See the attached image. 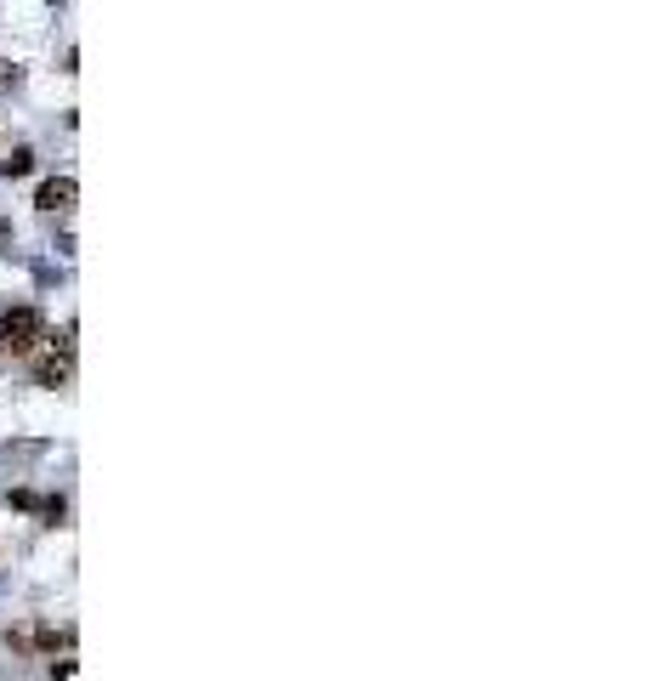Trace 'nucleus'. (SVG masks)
<instances>
[{"label":"nucleus","mask_w":647,"mask_h":681,"mask_svg":"<svg viewBox=\"0 0 647 681\" xmlns=\"http://www.w3.org/2000/svg\"><path fill=\"white\" fill-rule=\"evenodd\" d=\"M40 335H46V318L35 313V307H12V313L0 318V347H6V358H23V352L40 347Z\"/></svg>","instance_id":"1"},{"label":"nucleus","mask_w":647,"mask_h":681,"mask_svg":"<svg viewBox=\"0 0 647 681\" xmlns=\"http://www.w3.org/2000/svg\"><path fill=\"white\" fill-rule=\"evenodd\" d=\"M74 199H80V182H74V176H46V182H40V193H35V205L40 210H74Z\"/></svg>","instance_id":"2"},{"label":"nucleus","mask_w":647,"mask_h":681,"mask_svg":"<svg viewBox=\"0 0 647 681\" xmlns=\"http://www.w3.org/2000/svg\"><path fill=\"white\" fill-rule=\"evenodd\" d=\"M29 375H35V386H63V381L74 375V358H63V352H46V358H40Z\"/></svg>","instance_id":"3"},{"label":"nucleus","mask_w":647,"mask_h":681,"mask_svg":"<svg viewBox=\"0 0 647 681\" xmlns=\"http://www.w3.org/2000/svg\"><path fill=\"white\" fill-rule=\"evenodd\" d=\"M35 171V148H12V159H0V176L6 182H18V176Z\"/></svg>","instance_id":"4"},{"label":"nucleus","mask_w":647,"mask_h":681,"mask_svg":"<svg viewBox=\"0 0 647 681\" xmlns=\"http://www.w3.org/2000/svg\"><path fill=\"white\" fill-rule=\"evenodd\" d=\"M12 506H18V511H40V500L29 489H12Z\"/></svg>","instance_id":"5"},{"label":"nucleus","mask_w":647,"mask_h":681,"mask_svg":"<svg viewBox=\"0 0 647 681\" xmlns=\"http://www.w3.org/2000/svg\"><path fill=\"white\" fill-rule=\"evenodd\" d=\"M18 80H23L18 63H0V86H18Z\"/></svg>","instance_id":"6"},{"label":"nucleus","mask_w":647,"mask_h":681,"mask_svg":"<svg viewBox=\"0 0 647 681\" xmlns=\"http://www.w3.org/2000/svg\"><path fill=\"white\" fill-rule=\"evenodd\" d=\"M0 358H6V347H0Z\"/></svg>","instance_id":"7"}]
</instances>
